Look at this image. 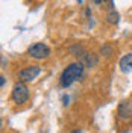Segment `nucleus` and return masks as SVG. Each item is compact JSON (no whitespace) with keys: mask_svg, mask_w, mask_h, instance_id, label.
<instances>
[{"mask_svg":"<svg viewBox=\"0 0 132 133\" xmlns=\"http://www.w3.org/2000/svg\"><path fill=\"white\" fill-rule=\"evenodd\" d=\"M83 74V64L81 62H74V64H70L65 70L62 71V74L59 77V85L62 88H67L70 86L73 82L79 80Z\"/></svg>","mask_w":132,"mask_h":133,"instance_id":"obj_1","label":"nucleus"},{"mask_svg":"<svg viewBox=\"0 0 132 133\" xmlns=\"http://www.w3.org/2000/svg\"><path fill=\"white\" fill-rule=\"evenodd\" d=\"M11 97L14 100V103H17V104H23V103L27 101V98H29V89L25 85V82H18L14 85Z\"/></svg>","mask_w":132,"mask_h":133,"instance_id":"obj_2","label":"nucleus"},{"mask_svg":"<svg viewBox=\"0 0 132 133\" xmlns=\"http://www.w3.org/2000/svg\"><path fill=\"white\" fill-rule=\"evenodd\" d=\"M27 53H29L31 58L37 59V61H43V59L49 58L50 49L46 45V44H43V42H37V44H33V45L29 47Z\"/></svg>","mask_w":132,"mask_h":133,"instance_id":"obj_3","label":"nucleus"},{"mask_svg":"<svg viewBox=\"0 0 132 133\" xmlns=\"http://www.w3.org/2000/svg\"><path fill=\"white\" fill-rule=\"evenodd\" d=\"M40 73H41V68L38 65L26 66V68H23V70L18 73V79H20L21 82H32Z\"/></svg>","mask_w":132,"mask_h":133,"instance_id":"obj_4","label":"nucleus"},{"mask_svg":"<svg viewBox=\"0 0 132 133\" xmlns=\"http://www.w3.org/2000/svg\"><path fill=\"white\" fill-rule=\"evenodd\" d=\"M120 70L123 73H131L132 71V53H128L120 59Z\"/></svg>","mask_w":132,"mask_h":133,"instance_id":"obj_5","label":"nucleus"},{"mask_svg":"<svg viewBox=\"0 0 132 133\" xmlns=\"http://www.w3.org/2000/svg\"><path fill=\"white\" fill-rule=\"evenodd\" d=\"M118 115L122 116V118H124V119L131 118V108H129L128 103H122V104H120V108H118Z\"/></svg>","mask_w":132,"mask_h":133,"instance_id":"obj_6","label":"nucleus"},{"mask_svg":"<svg viewBox=\"0 0 132 133\" xmlns=\"http://www.w3.org/2000/svg\"><path fill=\"white\" fill-rule=\"evenodd\" d=\"M106 21L109 23V24H117V23H118V14H117L114 9L106 15Z\"/></svg>","mask_w":132,"mask_h":133,"instance_id":"obj_7","label":"nucleus"},{"mask_svg":"<svg viewBox=\"0 0 132 133\" xmlns=\"http://www.w3.org/2000/svg\"><path fill=\"white\" fill-rule=\"evenodd\" d=\"M0 86H5V76H0Z\"/></svg>","mask_w":132,"mask_h":133,"instance_id":"obj_8","label":"nucleus"},{"mask_svg":"<svg viewBox=\"0 0 132 133\" xmlns=\"http://www.w3.org/2000/svg\"><path fill=\"white\" fill-rule=\"evenodd\" d=\"M94 3H97V5H100V3H102V0H94Z\"/></svg>","mask_w":132,"mask_h":133,"instance_id":"obj_9","label":"nucleus"},{"mask_svg":"<svg viewBox=\"0 0 132 133\" xmlns=\"http://www.w3.org/2000/svg\"><path fill=\"white\" fill-rule=\"evenodd\" d=\"M77 2H79V3H82V0H77Z\"/></svg>","mask_w":132,"mask_h":133,"instance_id":"obj_10","label":"nucleus"}]
</instances>
